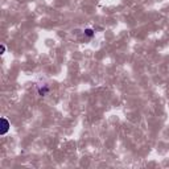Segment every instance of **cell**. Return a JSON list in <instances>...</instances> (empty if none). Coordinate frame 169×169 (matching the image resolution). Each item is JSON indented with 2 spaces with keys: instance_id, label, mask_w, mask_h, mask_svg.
<instances>
[{
  "instance_id": "cell-3",
  "label": "cell",
  "mask_w": 169,
  "mask_h": 169,
  "mask_svg": "<svg viewBox=\"0 0 169 169\" xmlns=\"http://www.w3.org/2000/svg\"><path fill=\"white\" fill-rule=\"evenodd\" d=\"M85 35L87 36V37H92V36H94V31L89 28V29H86V31H85Z\"/></svg>"
},
{
  "instance_id": "cell-2",
  "label": "cell",
  "mask_w": 169,
  "mask_h": 169,
  "mask_svg": "<svg viewBox=\"0 0 169 169\" xmlns=\"http://www.w3.org/2000/svg\"><path fill=\"white\" fill-rule=\"evenodd\" d=\"M48 92H49V87H48L46 85L44 86V87H40V89H38V94L41 95V97H45Z\"/></svg>"
},
{
  "instance_id": "cell-4",
  "label": "cell",
  "mask_w": 169,
  "mask_h": 169,
  "mask_svg": "<svg viewBox=\"0 0 169 169\" xmlns=\"http://www.w3.org/2000/svg\"><path fill=\"white\" fill-rule=\"evenodd\" d=\"M0 52H2V54H4V52H5V46L4 45L0 46Z\"/></svg>"
},
{
  "instance_id": "cell-1",
  "label": "cell",
  "mask_w": 169,
  "mask_h": 169,
  "mask_svg": "<svg viewBox=\"0 0 169 169\" xmlns=\"http://www.w3.org/2000/svg\"><path fill=\"white\" fill-rule=\"evenodd\" d=\"M11 128V123L8 122L7 118H2V130H0V135H5Z\"/></svg>"
}]
</instances>
